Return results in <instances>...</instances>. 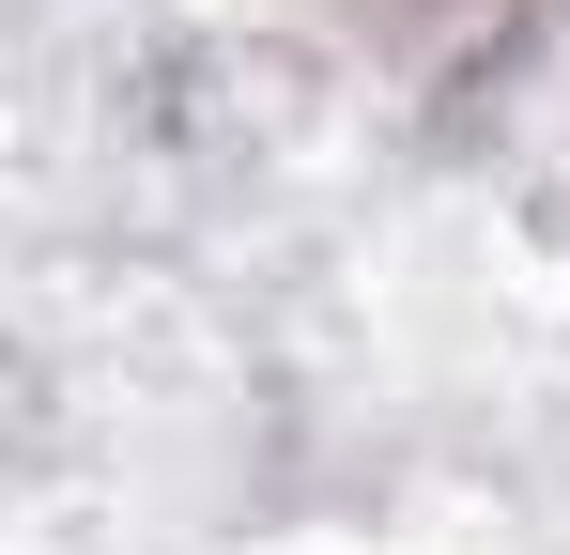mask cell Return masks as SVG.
Masks as SVG:
<instances>
[{
    "label": "cell",
    "instance_id": "6da1fadb",
    "mask_svg": "<svg viewBox=\"0 0 570 555\" xmlns=\"http://www.w3.org/2000/svg\"><path fill=\"white\" fill-rule=\"evenodd\" d=\"M340 16H355V47H385V62L463 78V62H509V31H524L540 0H340Z\"/></svg>",
    "mask_w": 570,
    "mask_h": 555
}]
</instances>
